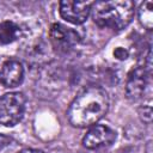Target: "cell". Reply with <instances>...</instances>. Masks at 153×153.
<instances>
[{"label":"cell","mask_w":153,"mask_h":153,"mask_svg":"<svg viewBox=\"0 0 153 153\" xmlns=\"http://www.w3.org/2000/svg\"><path fill=\"white\" fill-rule=\"evenodd\" d=\"M108 109V93L100 87L91 86L74 98L67 111V117L69 123L76 128L92 127L104 117Z\"/></svg>","instance_id":"6da1fadb"},{"label":"cell","mask_w":153,"mask_h":153,"mask_svg":"<svg viewBox=\"0 0 153 153\" xmlns=\"http://www.w3.org/2000/svg\"><path fill=\"white\" fill-rule=\"evenodd\" d=\"M135 4L130 0L96 1L92 4L93 22L100 27L122 30L128 26L134 17Z\"/></svg>","instance_id":"7a4b0ae2"},{"label":"cell","mask_w":153,"mask_h":153,"mask_svg":"<svg viewBox=\"0 0 153 153\" xmlns=\"http://www.w3.org/2000/svg\"><path fill=\"white\" fill-rule=\"evenodd\" d=\"M25 96L20 92H10L0 97V124L13 127L18 124L25 112Z\"/></svg>","instance_id":"3957f363"},{"label":"cell","mask_w":153,"mask_h":153,"mask_svg":"<svg viewBox=\"0 0 153 153\" xmlns=\"http://www.w3.org/2000/svg\"><path fill=\"white\" fill-rule=\"evenodd\" d=\"M116 140V131L108 126L93 124L82 137L84 147L88 149H98L111 146Z\"/></svg>","instance_id":"277c9868"},{"label":"cell","mask_w":153,"mask_h":153,"mask_svg":"<svg viewBox=\"0 0 153 153\" xmlns=\"http://www.w3.org/2000/svg\"><path fill=\"white\" fill-rule=\"evenodd\" d=\"M91 1H61L60 2V16L67 20L68 23L79 25L86 22L88 16L91 14Z\"/></svg>","instance_id":"5b68a950"},{"label":"cell","mask_w":153,"mask_h":153,"mask_svg":"<svg viewBox=\"0 0 153 153\" xmlns=\"http://www.w3.org/2000/svg\"><path fill=\"white\" fill-rule=\"evenodd\" d=\"M148 75L149 73L141 66L130 71L126 85V94L128 99L136 102L143 97L148 85Z\"/></svg>","instance_id":"8992f818"},{"label":"cell","mask_w":153,"mask_h":153,"mask_svg":"<svg viewBox=\"0 0 153 153\" xmlns=\"http://www.w3.org/2000/svg\"><path fill=\"white\" fill-rule=\"evenodd\" d=\"M49 36L53 45L63 51H67L78 42V33L74 30L57 23L51 25Z\"/></svg>","instance_id":"52a82bcc"},{"label":"cell","mask_w":153,"mask_h":153,"mask_svg":"<svg viewBox=\"0 0 153 153\" xmlns=\"http://www.w3.org/2000/svg\"><path fill=\"white\" fill-rule=\"evenodd\" d=\"M24 67L20 61L10 59L4 62L0 69V84L5 87H16L23 82Z\"/></svg>","instance_id":"ba28073f"},{"label":"cell","mask_w":153,"mask_h":153,"mask_svg":"<svg viewBox=\"0 0 153 153\" xmlns=\"http://www.w3.org/2000/svg\"><path fill=\"white\" fill-rule=\"evenodd\" d=\"M20 33H22L20 27L16 23L10 20L0 23V43L2 44L12 43L19 38Z\"/></svg>","instance_id":"9c48e42d"},{"label":"cell","mask_w":153,"mask_h":153,"mask_svg":"<svg viewBox=\"0 0 153 153\" xmlns=\"http://www.w3.org/2000/svg\"><path fill=\"white\" fill-rule=\"evenodd\" d=\"M139 20L142 26L147 30H152L153 27V2L147 0L142 2L139 7Z\"/></svg>","instance_id":"30bf717a"},{"label":"cell","mask_w":153,"mask_h":153,"mask_svg":"<svg viewBox=\"0 0 153 153\" xmlns=\"http://www.w3.org/2000/svg\"><path fill=\"white\" fill-rule=\"evenodd\" d=\"M142 116V120L145 121V122H147V123H151V121H152V108H151V105L148 104V105H143V115H141Z\"/></svg>","instance_id":"8fae6325"},{"label":"cell","mask_w":153,"mask_h":153,"mask_svg":"<svg viewBox=\"0 0 153 153\" xmlns=\"http://www.w3.org/2000/svg\"><path fill=\"white\" fill-rule=\"evenodd\" d=\"M11 142H12V139L10 136L4 135V134H0V151L4 149L5 147H7Z\"/></svg>","instance_id":"7c38bea8"},{"label":"cell","mask_w":153,"mask_h":153,"mask_svg":"<svg viewBox=\"0 0 153 153\" xmlns=\"http://www.w3.org/2000/svg\"><path fill=\"white\" fill-rule=\"evenodd\" d=\"M114 55H115L117 59H120V60H126V59L128 57V51H127L126 49H123V48H117V49L114 51Z\"/></svg>","instance_id":"4fadbf2b"},{"label":"cell","mask_w":153,"mask_h":153,"mask_svg":"<svg viewBox=\"0 0 153 153\" xmlns=\"http://www.w3.org/2000/svg\"><path fill=\"white\" fill-rule=\"evenodd\" d=\"M18 153H45V152H43L41 149H35V148H24Z\"/></svg>","instance_id":"5bb4252c"}]
</instances>
